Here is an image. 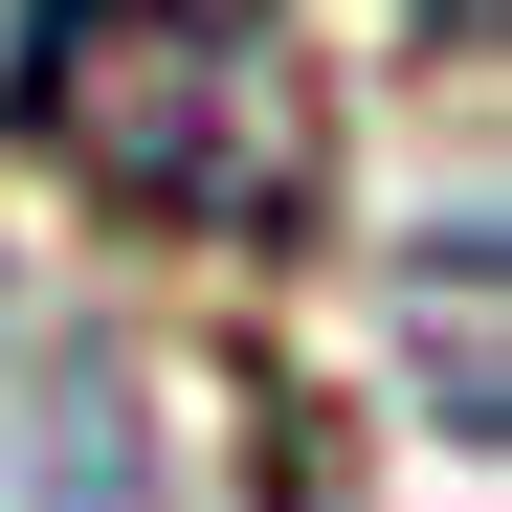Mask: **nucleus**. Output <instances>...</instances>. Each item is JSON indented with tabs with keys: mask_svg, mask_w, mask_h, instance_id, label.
I'll return each mask as SVG.
<instances>
[{
	"mask_svg": "<svg viewBox=\"0 0 512 512\" xmlns=\"http://www.w3.org/2000/svg\"><path fill=\"white\" fill-rule=\"evenodd\" d=\"M0 134L90 223L201 268H290L334 223V67L290 45V0H23Z\"/></svg>",
	"mask_w": 512,
	"mask_h": 512,
	"instance_id": "1",
	"label": "nucleus"
},
{
	"mask_svg": "<svg viewBox=\"0 0 512 512\" xmlns=\"http://www.w3.org/2000/svg\"><path fill=\"white\" fill-rule=\"evenodd\" d=\"M0 512H179L134 357H112L90 312H45L23 268H0Z\"/></svg>",
	"mask_w": 512,
	"mask_h": 512,
	"instance_id": "2",
	"label": "nucleus"
},
{
	"mask_svg": "<svg viewBox=\"0 0 512 512\" xmlns=\"http://www.w3.org/2000/svg\"><path fill=\"white\" fill-rule=\"evenodd\" d=\"M423 401H446V446H490V223L423 245Z\"/></svg>",
	"mask_w": 512,
	"mask_h": 512,
	"instance_id": "3",
	"label": "nucleus"
}]
</instances>
